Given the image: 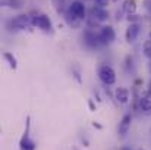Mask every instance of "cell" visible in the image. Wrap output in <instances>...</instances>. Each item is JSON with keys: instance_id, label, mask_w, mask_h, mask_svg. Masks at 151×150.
<instances>
[{"instance_id": "obj_25", "label": "cell", "mask_w": 151, "mask_h": 150, "mask_svg": "<svg viewBox=\"0 0 151 150\" xmlns=\"http://www.w3.org/2000/svg\"><path fill=\"white\" fill-rule=\"evenodd\" d=\"M148 71H150V75H151V60L148 62Z\"/></svg>"}, {"instance_id": "obj_8", "label": "cell", "mask_w": 151, "mask_h": 150, "mask_svg": "<svg viewBox=\"0 0 151 150\" xmlns=\"http://www.w3.org/2000/svg\"><path fill=\"white\" fill-rule=\"evenodd\" d=\"M139 33H141V25L139 24H129L126 31H125V40L126 43L132 44L137 41V38L139 37Z\"/></svg>"}, {"instance_id": "obj_4", "label": "cell", "mask_w": 151, "mask_h": 150, "mask_svg": "<svg viewBox=\"0 0 151 150\" xmlns=\"http://www.w3.org/2000/svg\"><path fill=\"white\" fill-rule=\"evenodd\" d=\"M82 40H84V44H85L88 49H97V47L103 46V44H101V41H100L99 31L91 30V28H85V30H84Z\"/></svg>"}, {"instance_id": "obj_3", "label": "cell", "mask_w": 151, "mask_h": 150, "mask_svg": "<svg viewBox=\"0 0 151 150\" xmlns=\"http://www.w3.org/2000/svg\"><path fill=\"white\" fill-rule=\"evenodd\" d=\"M97 74L104 86H113L116 83V71L110 65H100Z\"/></svg>"}, {"instance_id": "obj_12", "label": "cell", "mask_w": 151, "mask_h": 150, "mask_svg": "<svg viewBox=\"0 0 151 150\" xmlns=\"http://www.w3.org/2000/svg\"><path fill=\"white\" fill-rule=\"evenodd\" d=\"M139 112L145 116H151V97L141 96V99H139Z\"/></svg>"}, {"instance_id": "obj_10", "label": "cell", "mask_w": 151, "mask_h": 150, "mask_svg": "<svg viewBox=\"0 0 151 150\" xmlns=\"http://www.w3.org/2000/svg\"><path fill=\"white\" fill-rule=\"evenodd\" d=\"M131 124H132V115L131 113H125L123 118L120 119L119 122V127H117V134L120 137H125L128 134V131L131 130Z\"/></svg>"}, {"instance_id": "obj_14", "label": "cell", "mask_w": 151, "mask_h": 150, "mask_svg": "<svg viewBox=\"0 0 151 150\" xmlns=\"http://www.w3.org/2000/svg\"><path fill=\"white\" fill-rule=\"evenodd\" d=\"M3 59L6 60V63H7L12 69H16V68H18V60H16V57H15L10 51H4V53H3Z\"/></svg>"}, {"instance_id": "obj_16", "label": "cell", "mask_w": 151, "mask_h": 150, "mask_svg": "<svg viewBox=\"0 0 151 150\" xmlns=\"http://www.w3.org/2000/svg\"><path fill=\"white\" fill-rule=\"evenodd\" d=\"M53 6H54L56 12L62 13V15H65V12L68 10L66 9V0H53Z\"/></svg>"}, {"instance_id": "obj_24", "label": "cell", "mask_w": 151, "mask_h": 150, "mask_svg": "<svg viewBox=\"0 0 151 150\" xmlns=\"http://www.w3.org/2000/svg\"><path fill=\"white\" fill-rule=\"evenodd\" d=\"M93 127H94V128H99V130H100V128H101V125H100V124H96V122L93 124Z\"/></svg>"}, {"instance_id": "obj_6", "label": "cell", "mask_w": 151, "mask_h": 150, "mask_svg": "<svg viewBox=\"0 0 151 150\" xmlns=\"http://www.w3.org/2000/svg\"><path fill=\"white\" fill-rule=\"evenodd\" d=\"M99 36H100V41L103 46H109L116 40V33L111 25H103L99 30Z\"/></svg>"}, {"instance_id": "obj_1", "label": "cell", "mask_w": 151, "mask_h": 150, "mask_svg": "<svg viewBox=\"0 0 151 150\" xmlns=\"http://www.w3.org/2000/svg\"><path fill=\"white\" fill-rule=\"evenodd\" d=\"M9 28H13V31H25V30H31L32 25V18L29 13H24V15H18L15 18H12L7 24Z\"/></svg>"}, {"instance_id": "obj_23", "label": "cell", "mask_w": 151, "mask_h": 150, "mask_svg": "<svg viewBox=\"0 0 151 150\" xmlns=\"http://www.w3.org/2000/svg\"><path fill=\"white\" fill-rule=\"evenodd\" d=\"M144 3H145V7H147L148 13H151V0H145Z\"/></svg>"}, {"instance_id": "obj_18", "label": "cell", "mask_w": 151, "mask_h": 150, "mask_svg": "<svg viewBox=\"0 0 151 150\" xmlns=\"http://www.w3.org/2000/svg\"><path fill=\"white\" fill-rule=\"evenodd\" d=\"M125 69H126L128 72L134 69V59H132V56H129V54L125 57Z\"/></svg>"}, {"instance_id": "obj_5", "label": "cell", "mask_w": 151, "mask_h": 150, "mask_svg": "<svg viewBox=\"0 0 151 150\" xmlns=\"http://www.w3.org/2000/svg\"><path fill=\"white\" fill-rule=\"evenodd\" d=\"M29 15L32 18V25L35 28H40L43 31H50L51 30V21L47 15L40 13V12H31Z\"/></svg>"}, {"instance_id": "obj_2", "label": "cell", "mask_w": 151, "mask_h": 150, "mask_svg": "<svg viewBox=\"0 0 151 150\" xmlns=\"http://www.w3.org/2000/svg\"><path fill=\"white\" fill-rule=\"evenodd\" d=\"M37 143L31 138V116L25 119V131L19 140V150H35Z\"/></svg>"}, {"instance_id": "obj_15", "label": "cell", "mask_w": 151, "mask_h": 150, "mask_svg": "<svg viewBox=\"0 0 151 150\" xmlns=\"http://www.w3.org/2000/svg\"><path fill=\"white\" fill-rule=\"evenodd\" d=\"M1 7H9V9H21L22 3L21 0H0Z\"/></svg>"}, {"instance_id": "obj_21", "label": "cell", "mask_w": 151, "mask_h": 150, "mask_svg": "<svg viewBox=\"0 0 151 150\" xmlns=\"http://www.w3.org/2000/svg\"><path fill=\"white\" fill-rule=\"evenodd\" d=\"M94 1H96V4H99V6H101V7H106V6L109 4L110 0H94Z\"/></svg>"}, {"instance_id": "obj_27", "label": "cell", "mask_w": 151, "mask_h": 150, "mask_svg": "<svg viewBox=\"0 0 151 150\" xmlns=\"http://www.w3.org/2000/svg\"><path fill=\"white\" fill-rule=\"evenodd\" d=\"M111 1H114V3H116V1H119V0H111Z\"/></svg>"}, {"instance_id": "obj_20", "label": "cell", "mask_w": 151, "mask_h": 150, "mask_svg": "<svg viewBox=\"0 0 151 150\" xmlns=\"http://www.w3.org/2000/svg\"><path fill=\"white\" fill-rule=\"evenodd\" d=\"M141 96H147V97H151V80L148 81V84H147V87L144 88V91L141 93Z\"/></svg>"}, {"instance_id": "obj_22", "label": "cell", "mask_w": 151, "mask_h": 150, "mask_svg": "<svg viewBox=\"0 0 151 150\" xmlns=\"http://www.w3.org/2000/svg\"><path fill=\"white\" fill-rule=\"evenodd\" d=\"M88 107H90V110H96V103L93 101V100H88Z\"/></svg>"}, {"instance_id": "obj_26", "label": "cell", "mask_w": 151, "mask_h": 150, "mask_svg": "<svg viewBox=\"0 0 151 150\" xmlns=\"http://www.w3.org/2000/svg\"><path fill=\"white\" fill-rule=\"evenodd\" d=\"M122 150H132V149H131V147H123Z\"/></svg>"}, {"instance_id": "obj_19", "label": "cell", "mask_w": 151, "mask_h": 150, "mask_svg": "<svg viewBox=\"0 0 151 150\" xmlns=\"http://www.w3.org/2000/svg\"><path fill=\"white\" fill-rule=\"evenodd\" d=\"M72 74H73V77H75V80H76L78 83H82V80H81V72H79V68H78V66H75V68L72 69Z\"/></svg>"}, {"instance_id": "obj_28", "label": "cell", "mask_w": 151, "mask_h": 150, "mask_svg": "<svg viewBox=\"0 0 151 150\" xmlns=\"http://www.w3.org/2000/svg\"><path fill=\"white\" fill-rule=\"evenodd\" d=\"M82 1H87V0H82Z\"/></svg>"}, {"instance_id": "obj_11", "label": "cell", "mask_w": 151, "mask_h": 150, "mask_svg": "<svg viewBox=\"0 0 151 150\" xmlns=\"http://www.w3.org/2000/svg\"><path fill=\"white\" fill-rule=\"evenodd\" d=\"M90 15L93 16V18H96L99 22H104V21H107L109 19V10L106 9V7H101L99 4H94L93 7H91V10H90Z\"/></svg>"}, {"instance_id": "obj_7", "label": "cell", "mask_w": 151, "mask_h": 150, "mask_svg": "<svg viewBox=\"0 0 151 150\" xmlns=\"http://www.w3.org/2000/svg\"><path fill=\"white\" fill-rule=\"evenodd\" d=\"M68 10H69L73 16H76L78 19H81V21H85V19H87V7H85V4H84L82 0H73V1L69 4Z\"/></svg>"}, {"instance_id": "obj_13", "label": "cell", "mask_w": 151, "mask_h": 150, "mask_svg": "<svg viewBox=\"0 0 151 150\" xmlns=\"http://www.w3.org/2000/svg\"><path fill=\"white\" fill-rule=\"evenodd\" d=\"M137 9H138L137 0H125L123 4H122V10L126 15H135L137 13Z\"/></svg>"}, {"instance_id": "obj_29", "label": "cell", "mask_w": 151, "mask_h": 150, "mask_svg": "<svg viewBox=\"0 0 151 150\" xmlns=\"http://www.w3.org/2000/svg\"><path fill=\"white\" fill-rule=\"evenodd\" d=\"M150 36H151V33H150Z\"/></svg>"}, {"instance_id": "obj_9", "label": "cell", "mask_w": 151, "mask_h": 150, "mask_svg": "<svg viewBox=\"0 0 151 150\" xmlns=\"http://www.w3.org/2000/svg\"><path fill=\"white\" fill-rule=\"evenodd\" d=\"M113 97L114 100L117 101V103H120V104H126L129 99H131V91H129V88L128 87H117L116 90H114V93H113Z\"/></svg>"}, {"instance_id": "obj_17", "label": "cell", "mask_w": 151, "mask_h": 150, "mask_svg": "<svg viewBox=\"0 0 151 150\" xmlns=\"http://www.w3.org/2000/svg\"><path fill=\"white\" fill-rule=\"evenodd\" d=\"M142 50H144V56H145L148 60H151V40H147V41L144 43Z\"/></svg>"}]
</instances>
